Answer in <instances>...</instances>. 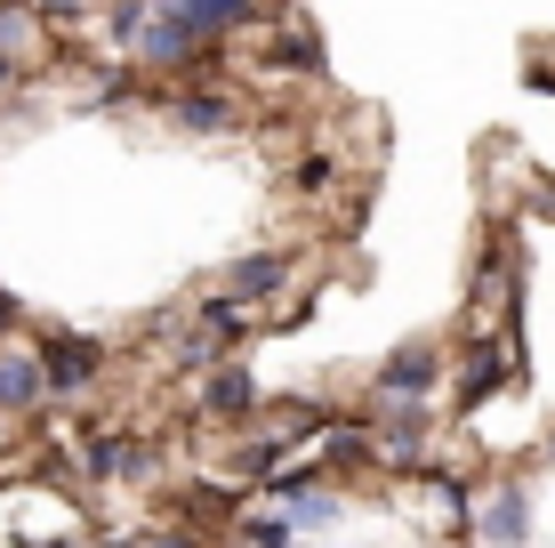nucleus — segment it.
<instances>
[{
	"instance_id": "nucleus-1",
	"label": "nucleus",
	"mask_w": 555,
	"mask_h": 548,
	"mask_svg": "<svg viewBox=\"0 0 555 548\" xmlns=\"http://www.w3.org/2000/svg\"><path fill=\"white\" fill-rule=\"evenodd\" d=\"M98 339H49L41 347V395H73V387H89L98 380Z\"/></svg>"
},
{
	"instance_id": "nucleus-2",
	"label": "nucleus",
	"mask_w": 555,
	"mask_h": 548,
	"mask_svg": "<svg viewBox=\"0 0 555 548\" xmlns=\"http://www.w3.org/2000/svg\"><path fill=\"white\" fill-rule=\"evenodd\" d=\"M41 404V355L0 347V411H33Z\"/></svg>"
},
{
	"instance_id": "nucleus-3",
	"label": "nucleus",
	"mask_w": 555,
	"mask_h": 548,
	"mask_svg": "<svg viewBox=\"0 0 555 548\" xmlns=\"http://www.w3.org/2000/svg\"><path fill=\"white\" fill-rule=\"evenodd\" d=\"M435 371H443V364H435L427 347H403L387 371H378V387H387V395H403V404H411V395H427V387H435Z\"/></svg>"
},
{
	"instance_id": "nucleus-4",
	"label": "nucleus",
	"mask_w": 555,
	"mask_h": 548,
	"mask_svg": "<svg viewBox=\"0 0 555 548\" xmlns=\"http://www.w3.org/2000/svg\"><path fill=\"white\" fill-rule=\"evenodd\" d=\"M169 9H178L185 25L202 33V41H218V33H225V25H242V16H250L258 0H169Z\"/></svg>"
},
{
	"instance_id": "nucleus-5",
	"label": "nucleus",
	"mask_w": 555,
	"mask_h": 548,
	"mask_svg": "<svg viewBox=\"0 0 555 548\" xmlns=\"http://www.w3.org/2000/svg\"><path fill=\"white\" fill-rule=\"evenodd\" d=\"M524 533H531V500H524V493H500V500L483 508V540H491V548H515Z\"/></svg>"
},
{
	"instance_id": "nucleus-6",
	"label": "nucleus",
	"mask_w": 555,
	"mask_h": 548,
	"mask_svg": "<svg viewBox=\"0 0 555 548\" xmlns=\"http://www.w3.org/2000/svg\"><path fill=\"white\" fill-rule=\"evenodd\" d=\"M266 291H282V258H274V251L242 258L234 282H225V298H234V307H250V298H266Z\"/></svg>"
},
{
	"instance_id": "nucleus-7",
	"label": "nucleus",
	"mask_w": 555,
	"mask_h": 548,
	"mask_svg": "<svg viewBox=\"0 0 555 548\" xmlns=\"http://www.w3.org/2000/svg\"><path fill=\"white\" fill-rule=\"evenodd\" d=\"M418 444H427V428H418V411H395V428L378 436V451H387L395 468H411L418 460Z\"/></svg>"
},
{
	"instance_id": "nucleus-8",
	"label": "nucleus",
	"mask_w": 555,
	"mask_h": 548,
	"mask_svg": "<svg viewBox=\"0 0 555 548\" xmlns=\"http://www.w3.org/2000/svg\"><path fill=\"white\" fill-rule=\"evenodd\" d=\"M282 500H291V524H306V533H322V524L338 517V500H331V493H314V484H291Z\"/></svg>"
},
{
	"instance_id": "nucleus-9",
	"label": "nucleus",
	"mask_w": 555,
	"mask_h": 548,
	"mask_svg": "<svg viewBox=\"0 0 555 548\" xmlns=\"http://www.w3.org/2000/svg\"><path fill=\"white\" fill-rule=\"evenodd\" d=\"M202 404L209 411H242V404H250V371H218V380L202 387Z\"/></svg>"
},
{
	"instance_id": "nucleus-10",
	"label": "nucleus",
	"mask_w": 555,
	"mask_h": 548,
	"mask_svg": "<svg viewBox=\"0 0 555 548\" xmlns=\"http://www.w3.org/2000/svg\"><path fill=\"white\" fill-rule=\"evenodd\" d=\"M500 380H507V355H475V371H467V387H459V404H483Z\"/></svg>"
},
{
	"instance_id": "nucleus-11",
	"label": "nucleus",
	"mask_w": 555,
	"mask_h": 548,
	"mask_svg": "<svg viewBox=\"0 0 555 548\" xmlns=\"http://www.w3.org/2000/svg\"><path fill=\"white\" fill-rule=\"evenodd\" d=\"M178 122L185 129H225V122H234V105H225V98H178Z\"/></svg>"
},
{
	"instance_id": "nucleus-12",
	"label": "nucleus",
	"mask_w": 555,
	"mask_h": 548,
	"mask_svg": "<svg viewBox=\"0 0 555 548\" xmlns=\"http://www.w3.org/2000/svg\"><path fill=\"white\" fill-rule=\"evenodd\" d=\"M33 49V16L25 9H0V65H9V56H25Z\"/></svg>"
},
{
	"instance_id": "nucleus-13",
	"label": "nucleus",
	"mask_w": 555,
	"mask_h": 548,
	"mask_svg": "<svg viewBox=\"0 0 555 548\" xmlns=\"http://www.w3.org/2000/svg\"><path fill=\"white\" fill-rule=\"evenodd\" d=\"M242 540H250V548H291V524H282V517H250Z\"/></svg>"
},
{
	"instance_id": "nucleus-14",
	"label": "nucleus",
	"mask_w": 555,
	"mask_h": 548,
	"mask_svg": "<svg viewBox=\"0 0 555 548\" xmlns=\"http://www.w3.org/2000/svg\"><path fill=\"white\" fill-rule=\"evenodd\" d=\"M129 548H194V540H178V533H153V540H129Z\"/></svg>"
},
{
	"instance_id": "nucleus-15",
	"label": "nucleus",
	"mask_w": 555,
	"mask_h": 548,
	"mask_svg": "<svg viewBox=\"0 0 555 548\" xmlns=\"http://www.w3.org/2000/svg\"><path fill=\"white\" fill-rule=\"evenodd\" d=\"M0 460H9V428H0Z\"/></svg>"
},
{
	"instance_id": "nucleus-16",
	"label": "nucleus",
	"mask_w": 555,
	"mask_h": 548,
	"mask_svg": "<svg viewBox=\"0 0 555 548\" xmlns=\"http://www.w3.org/2000/svg\"><path fill=\"white\" fill-rule=\"evenodd\" d=\"M0 81H9V65H0Z\"/></svg>"
},
{
	"instance_id": "nucleus-17",
	"label": "nucleus",
	"mask_w": 555,
	"mask_h": 548,
	"mask_svg": "<svg viewBox=\"0 0 555 548\" xmlns=\"http://www.w3.org/2000/svg\"><path fill=\"white\" fill-rule=\"evenodd\" d=\"M547 460H555V444H547Z\"/></svg>"
}]
</instances>
